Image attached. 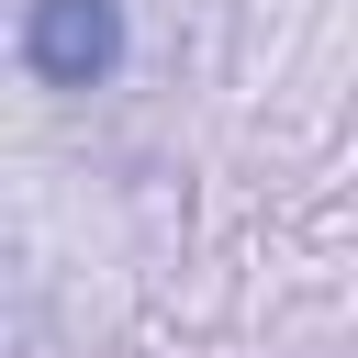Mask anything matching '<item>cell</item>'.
<instances>
[{
  "label": "cell",
  "mask_w": 358,
  "mask_h": 358,
  "mask_svg": "<svg viewBox=\"0 0 358 358\" xmlns=\"http://www.w3.org/2000/svg\"><path fill=\"white\" fill-rule=\"evenodd\" d=\"M22 67L45 90H101L123 67V0H22Z\"/></svg>",
  "instance_id": "cell-1"
}]
</instances>
